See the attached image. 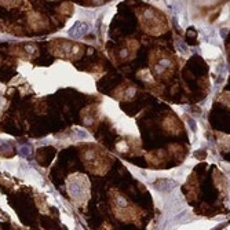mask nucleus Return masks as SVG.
Masks as SVG:
<instances>
[{"label":"nucleus","mask_w":230,"mask_h":230,"mask_svg":"<svg viewBox=\"0 0 230 230\" xmlns=\"http://www.w3.org/2000/svg\"><path fill=\"white\" fill-rule=\"evenodd\" d=\"M88 29H90V25L87 24V22L79 21V22H76L73 26L69 28L68 34L72 39H80V37H83V36L88 32Z\"/></svg>","instance_id":"f257e3e1"},{"label":"nucleus","mask_w":230,"mask_h":230,"mask_svg":"<svg viewBox=\"0 0 230 230\" xmlns=\"http://www.w3.org/2000/svg\"><path fill=\"white\" fill-rule=\"evenodd\" d=\"M229 6H225V13H222L221 15V21H225V19H227V15H229Z\"/></svg>","instance_id":"f03ea898"}]
</instances>
